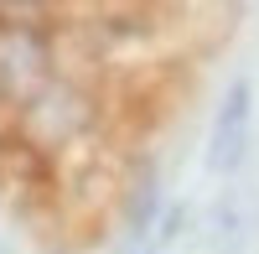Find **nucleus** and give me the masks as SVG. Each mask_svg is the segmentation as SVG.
I'll return each mask as SVG.
<instances>
[{"mask_svg":"<svg viewBox=\"0 0 259 254\" xmlns=\"http://www.w3.org/2000/svg\"><path fill=\"white\" fill-rule=\"evenodd\" d=\"M52 73V41L31 21H0V99L26 109L47 89Z\"/></svg>","mask_w":259,"mask_h":254,"instance_id":"obj_1","label":"nucleus"},{"mask_svg":"<svg viewBox=\"0 0 259 254\" xmlns=\"http://www.w3.org/2000/svg\"><path fill=\"white\" fill-rule=\"evenodd\" d=\"M249 135H254V78H233L207 124V172L233 177L249 156Z\"/></svg>","mask_w":259,"mask_h":254,"instance_id":"obj_2","label":"nucleus"},{"mask_svg":"<svg viewBox=\"0 0 259 254\" xmlns=\"http://www.w3.org/2000/svg\"><path fill=\"white\" fill-rule=\"evenodd\" d=\"M259 234V197L249 187H223L212 207V249L218 254H244Z\"/></svg>","mask_w":259,"mask_h":254,"instance_id":"obj_3","label":"nucleus"},{"mask_svg":"<svg viewBox=\"0 0 259 254\" xmlns=\"http://www.w3.org/2000/svg\"><path fill=\"white\" fill-rule=\"evenodd\" d=\"M156 207H161V182H156V172H145L124 187V234L130 239H140V234H150L156 228Z\"/></svg>","mask_w":259,"mask_h":254,"instance_id":"obj_4","label":"nucleus"},{"mask_svg":"<svg viewBox=\"0 0 259 254\" xmlns=\"http://www.w3.org/2000/svg\"><path fill=\"white\" fill-rule=\"evenodd\" d=\"M182 218H187V207H171V213H166V223H161V234H156V244H171V239H177Z\"/></svg>","mask_w":259,"mask_h":254,"instance_id":"obj_5","label":"nucleus"},{"mask_svg":"<svg viewBox=\"0 0 259 254\" xmlns=\"http://www.w3.org/2000/svg\"><path fill=\"white\" fill-rule=\"evenodd\" d=\"M140 254H156V249H140Z\"/></svg>","mask_w":259,"mask_h":254,"instance_id":"obj_6","label":"nucleus"}]
</instances>
